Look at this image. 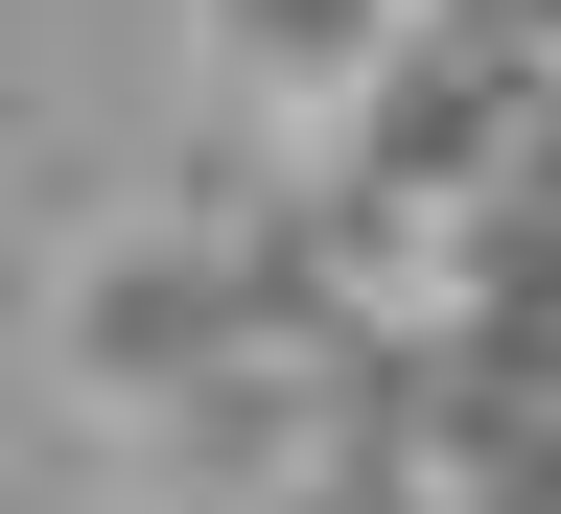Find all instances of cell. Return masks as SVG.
Instances as JSON below:
<instances>
[{
    "instance_id": "cell-2",
    "label": "cell",
    "mask_w": 561,
    "mask_h": 514,
    "mask_svg": "<svg viewBox=\"0 0 561 514\" xmlns=\"http://www.w3.org/2000/svg\"><path fill=\"white\" fill-rule=\"evenodd\" d=\"M398 24H421V0H210V70L280 94V140H351L375 70H398Z\"/></svg>"
},
{
    "instance_id": "cell-1",
    "label": "cell",
    "mask_w": 561,
    "mask_h": 514,
    "mask_svg": "<svg viewBox=\"0 0 561 514\" xmlns=\"http://www.w3.org/2000/svg\"><path fill=\"white\" fill-rule=\"evenodd\" d=\"M257 328H280V281H257L234 235H187V210H164V235H117L94 281H70V398L164 445V421H210V398L257 375Z\"/></svg>"
}]
</instances>
